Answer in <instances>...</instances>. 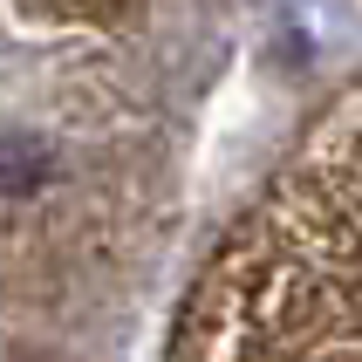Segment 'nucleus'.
<instances>
[{"instance_id":"1","label":"nucleus","mask_w":362,"mask_h":362,"mask_svg":"<svg viewBox=\"0 0 362 362\" xmlns=\"http://www.w3.org/2000/svg\"><path fill=\"white\" fill-rule=\"evenodd\" d=\"M110 35L41 14L0 41V362H96L171 246L164 76Z\"/></svg>"},{"instance_id":"2","label":"nucleus","mask_w":362,"mask_h":362,"mask_svg":"<svg viewBox=\"0 0 362 362\" xmlns=\"http://www.w3.org/2000/svg\"><path fill=\"white\" fill-rule=\"evenodd\" d=\"M164 362H362V82L199 260Z\"/></svg>"}]
</instances>
